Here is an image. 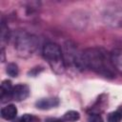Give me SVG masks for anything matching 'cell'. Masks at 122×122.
<instances>
[{"mask_svg":"<svg viewBox=\"0 0 122 122\" xmlns=\"http://www.w3.org/2000/svg\"><path fill=\"white\" fill-rule=\"evenodd\" d=\"M83 60L86 69H90L104 77H115L111 53L102 48H88L83 51Z\"/></svg>","mask_w":122,"mask_h":122,"instance_id":"6da1fadb","label":"cell"},{"mask_svg":"<svg viewBox=\"0 0 122 122\" xmlns=\"http://www.w3.org/2000/svg\"><path fill=\"white\" fill-rule=\"evenodd\" d=\"M43 56L51 66V70L58 74L65 71V61L61 48L55 43H47L43 47Z\"/></svg>","mask_w":122,"mask_h":122,"instance_id":"7a4b0ae2","label":"cell"},{"mask_svg":"<svg viewBox=\"0 0 122 122\" xmlns=\"http://www.w3.org/2000/svg\"><path fill=\"white\" fill-rule=\"evenodd\" d=\"M37 46V37L29 32L18 31L14 37V48L21 57L30 56L35 51Z\"/></svg>","mask_w":122,"mask_h":122,"instance_id":"3957f363","label":"cell"},{"mask_svg":"<svg viewBox=\"0 0 122 122\" xmlns=\"http://www.w3.org/2000/svg\"><path fill=\"white\" fill-rule=\"evenodd\" d=\"M62 52L65 65L71 66L79 71L86 69L83 60V51H79L73 43L67 42L64 45V51H62Z\"/></svg>","mask_w":122,"mask_h":122,"instance_id":"277c9868","label":"cell"},{"mask_svg":"<svg viewBox=\"0 0 122 122\" xmlns=\"http://www.w3.org/2000/svg\"><path fill=\"white\" fill-rule=\"evenodd\" d=\"M30 95V88L26 84H18L12 88L11 98L15 101H23Z\"/></svg>","mask_w":122,"mask_h":122,"instance_id":"5b68a950","label":"cell"},{"mask_svg":"<svg viewBox=\"0 0 122 122\" xmlns=\"http://www.w3.org/2000/svg\"><path fill=\"white\" fill-rule=\"evenodd\" d=\"M59 105V99L56 97H46L36 101L35 106L40 110H50Z\"/></svg>","mask_w":122,"mask_h":122,"instance_id":"8992f818","label":"cell"},{"mask_svg":"<svg viewBox=\"0 0 122 122\" xmlns=\"http://www.w3.org/2000/svg\"><path fill=\"white\" fill-rule=\"evenodd\" d=\"M12 85L10 80H4L1 84V102H7L11 98Z\"/></svg>","mask_w":122,"mask_h":122,"instance_id":"52a82bcc","label":"cell"},{"mask_svg":"<svg viewBox=\"0 0 122 122\" xmlns=\"http://www.w3.org/2000/svg\"><path fill=\"white\" fill-rule=\"evenodd\" d=\"M112 61L115 71L122 74V49H115L111 53Z\"/></svg>","mask_w":122,"mask_h":122,"instance_id":"ba28073f","label":"cell"},{"mask_svg":"<svg viewBox=\"0 0 122 122\" xmlns=\"http://www.w3.org/2000/svg\"><path fill=\"white\" fill-rule=\"evenodd\" d=\"M17 115V109L14 105L10 104L1 109V116L5 120H13Z\"/></svg>","mask_w":122,"mask_h":122,"instance_id":"9c48e42d","label":"cell"},{"mask_svg":"<svg viewBox=\"0 0 122 122\" xmlns=\"http://www.w3.org/2000/svg\"><path fill=\"white\" fill-rule=\"evenodd\" d=\"M122 119V106L119 107L116 111L109 113L107 122H120Z\"/></svg>","mask_w":122,"mask_h":122,"instance_id":"30bf717a","label":"cell"},{"mask_svg":"<svg viewBox=\"0 0 122 122\" xmlns=\"http://www.w3.org/2000/svg\"><path fill=\"white\" fill-rule=\"evenodd\" d=\"M79 118H80V114H79L78 112H76V111H69L63 115L62 120L63 121H67V122H74V121H77Z\"/></svg>","mask_w":122,"mask_h":122,"instance_id":"8fae6325","label":"cell"},{"mask_svg":"<svg viewBox=\"0 0 122 122\" xmlns=\"http://www.w3.org/2000/svg\"><path fill=\"white\" fill-rule=\"evenodd\" d=\"M6 71H7V73H8L10 76H11V77H16V76L18 75V72H19L18 66H17L15 63H9L8 66H7Z\"/></svg>","mask_w":122,"mask_h":122,"instance_id":"7c38bea8","label":"cell"},{"mask_svg":"<svg viewBox=\"0 0 122 122\" xmlns=\"http://www.w3.org/2000/svg\"><path fill=\"white\" fill-rule=\"evenodd\" d=\"M36 120H37V119H36V117H35V116H33L32 114L25 113V114H23V115L19 118L18 122H35Z\"/></svg>","mask_w":122,"mask_h":122,"instance_id":"4fadbf2b","label":"cell"},{"mask_svg":"<svg viewBox=\"0 0 122 122\" xmlns=\"http://www.w3.org/2000/svg\"><path fill=\"white\" fill-rule=\"evenodd\" d=\"M88 122H104L99 113H92L88 118Z\"/></svg>","mask_w":122,"mask_h":122,"instance_id":"5bb4252c","label":"cell"},{"mask_svg":"<svg viewBox=\"0 0 122 122\" xmlns=\"http://www.w3.org/2000/svg\"><path fill=\"white\" fill-rule=\"evenodd\" d=\"M46 122H63V120L58 119V118H48L46 120Z\"/></svg>","mask_w":122,"mask_h":122,"instance_id":"9a60e30c","label":"cell"},{"mask_svg":"<svg viewBox=\"0 0 122 122\" xmlns=\"http://www.w3.org/2000/svg\"><path fill=\"white\" fill-rule=\"evenodd\" d=\"M17 122H18V121H17Z\"/></svg>","mask_w":122,"mask_h":122,"instance_id":"2e32d148","label":"cell"}]
</instances>
